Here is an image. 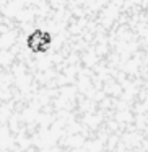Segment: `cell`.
Segmentation results:
<instances>
[{"instance_id":"cell-1","label":"cell","mask_w":148,"mask_h":152,"mask_svg":"<svg viewBox=\"0 0 148 152\" xmlns=\"http://www.w3.org/2000/svg\"><path fill=\"white\" fill-rule=\"evenodd\" d=\"M52 43L54 34L46 28H34L26 34V39H25L28 51H31L33 54H46L52 48Z\"/></svg>"}]
</instances>
